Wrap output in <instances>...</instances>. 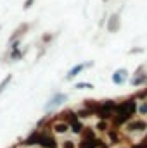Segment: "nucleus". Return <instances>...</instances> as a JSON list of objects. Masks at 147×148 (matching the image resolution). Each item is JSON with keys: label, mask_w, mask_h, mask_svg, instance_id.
Returning a JSON list of instances; mask_svg holds the SVG:
<instances>
[{"label": "nucleus", "mask_w": 147, "mask_h": 148, "mask_svg": "<svg viewBox=\"0 0 147 148\" xmlns=\"http://www.w3.org/2000/svg\"><path fill=\"white\" fill-rule=\"evenodd\" d=\"M38 147L40 148H57L59 143L55 140V134L45 127V129H40V138H38Z\"/></svg>", "instance_id": "obj_1"}, {"label": "nucleus", "mask_w": 147, "mask_h": 148, "mask_svg": "<svg viewBox=\"0 0 147 148\" xmlns=\"http://www.w3.org/2000/svg\"><path fill=\"white\" fill-rule=\"evenodd\" d=\"M137 98L135 97H130V98H126V100H123V102H119L118 105H116V110L114 112H121V114H128V115H135L137 114Z\"/></svg>", "instance_id": "obj_2"}, {"label": "nucleus", "mask_w": 147, "mask_h": 148, "mask_svg": "<svg viewBox=\"0 0 147 148\" xmlns=\"http://www.w3.org/2000/svg\"><path fill=\"white\" fill-rule=\"evenodd\" d=\"M64 102H68V95H66V93L57 91V93H54V95L49 98V102L43 105V110L50 112V110H54V109H57V107H61Z\"/></svg>", "instance_id": "obj_3"}, {"label": "nucleus", "mask_w": 147, "mask_h": 148, "mask_svg": "<svg viewBox=\"0 0 147 148\" xmlns=\"http://www.w3.org/2000/svg\"><path fill=\"white\" fill-rule=\"evenodd\" d=\"M123 127H125L126 133H146L147 131V122L144 119H132V121H128Z\"/></svg>", "instance_id": "obj_4"}, {"label": "nucleus", "mask_w": 147, "mask_h": 148, "mask_svg": "<svg viewBox=\"0 0 147 148\" xmlns=\"http://www.w3.org/2000/svg\"><path fill=\"white\" fill-rule=\"evenodd\" d=\"M128 69L126 67H119V69H116L114 73L111 74V81L114 83V84H118V86H121V84H125L126 81H128Z\"/></svg>", "instance_id": "obj_5"}, {"label": "nucleus", "mask_w": 147, "mask_h": 148, "mask_svg": "<svg viewBox=\"0 0 147 148\" xmlns=\"http://www.w3.org/2000/svg\"><path fill=\"white\" fill-rule=\"evenodd\" d=\"M94 66V62L92 60H88V62H81V64H76V66H73L69 71H68V74H66V81H71V79H74L78 74L81 73V71H85L87 67H92Z\"/></svg>", "instance_id": "obj_6"}, {"label": "nucleus", "mask_w": 147, "mask_h": 148, "mask_svg": "<svg viewBox=\"0 0 147 148\" xmlns=\"http://www.w3.org/2000/svg\"><path fill=\"white\" fill-rule=\"evenodd\" d=\"M50 131L54 133V134H66L68 131H69V124H66L64 121H57V117L55 119H52V122H50Z\"/></svg>", "instance_id": "obj_7"}, {"label": "nucleus", "mask_w": 147, "mask_h": 148, "mask_svg": "<svg viewBox=\"0 0 147 148\" xmlns=\"http://www.w3.org/2000/svg\"><path fill=\"white\" fill-rule=\"evenodd\" d=\"M119 28H121L119 14H111L109 19H107V31H109V33H118Z\"/></svg>", "instance_id": "obj_8"}, {"label": "nucleus", "mask_w": 147, "mask_h": 148, "mask_svg": "<svg viewBox=\"0 0 147 148\" xmlns=\"http://www.w3.org/2000/svg\"><path fill=\"white\" fill-rule=\"evenodd\" d=\"M38 138H40V129H33L23 141H21V145L23 147H37L38 145Z\"/></svg>", "instance_id": "obj_9"}, {"label": "nucleus", "mask_w": 147, "mask_h": 148, "mask_svg": "<svg viewBox=\"0 0 147 148\" xmlns=\"http://www.w3.org/2000/svg\"><path fill=\"white\" fill-rule=\"evenodd\" d=\"M23 55H24V52H21V48H19V40H16V43H10L9 59H10V60H14V62H17V60H21V59H23Z\"/></svg>", "instance_id": "obj_10"}, {"label": "nucleus", "mask_w": 147, "mask_h": 148, "mask_svg": "<svg viewBox=\"0 0 147 148\" xmlns=\"http://www.w3.org/2000/svg\"><path fill=\"white\" fill-rule=\"evenodd\" d=\"M107 138H109V145H118L121 143V133H119V127H109L107 131Z\"/></svg>", "instance_id": "obj_11"}, {"label": "nucleus", "mask_w": 147, "mask_h": 148, "mask_svg": "<svg viewBox=\"0 0 147 148\" xmlns=\"http://www.w3.org/2000/svg\"><path fill=\"white\" fill-rule=\"evenodd\" d=\"M59 115H61V121H64L66 124H71V122H74V121H78L76 110H71V109H68V110L61 112Z\"/></svg>", "instance_id": "obj_12"}, {"label": "nucleus", "mask_w": 147, "mask_h": 148, "mask_svg": "<svg viewBox=\"0 0 147 148\" xmlns=\"http://www.w3.org/2000/svg\"><path fill=\"white\" fill-rule=\"evenodd\" d=\"M116 100H102V102H99V107L101 109H104V110L107 112H112L114 114V110H116Z\"/></svg>", "instance_id": "obj_13"}, {"label": "nucleus", "mask_w": 147, "mask_h": 148, "mask_svg": "<svg viewBox=\"0 0 147 148\" xmlns=\"http://www.w3.org/2000/svg\"><path fill=\"white\" fill-rule=\"evenodd\" d=\"M83 109H87V110H90L94 114V112L99 109V100H92V98L83 100Z\"/></svg>", "instance_id": "obj_14"}, {"label": "nucleus", "mask_w": 147, "mask_h": 148, "mask_svg": "<svg viewBox=\"0 0 147 148\" xmlns=\"http://www.w3.org/2000/svg\"><path fill=\"white\" fill-rule=\"evenodd\" d=\"M147 83V74H137V76H133L132 77V84L135 86V88H139V86H142V84H146Z\"/></svg>", "instance_id": "obj_15"}, {"label": "nucleus", "mask_w": 147, "mask_h": 148, "mask_svg": "<svg viewBox=\"0 0 147 148\" xmlns=\"http://www.w3.org/2000/svg\"><path fill=\"white\" fill-rule=\"evenodd\" d=\"M95 133H97V131H95L94 127H83V131H81V138H83V140H95V138H97Z\"/></svg>", "instance_id": "obj_16"}, {"label": "nucleus", "mask_w": 147, "mask_h": 148, "mask_svg": "<svg viewBox=\"0 0 147 148\" xmlns=\"http://www.w3.org/2000/svg\"><path fill=\"white\" fill-rule=\"evenodd\" d=\"M26 29H28V24H21V26H19V28L14 31V35L10 36V43H14L16 40H19V38L24 35V31H26Z\"/></svg>", "instance_id": "obj_17"}, {"label": "nucleus", "mask_w": 147, "mask_h": 148, "mask_svg": "<svg viewBox=\"0 0 147 148\" xmlns=\"http://www.w3.org/2000/svg\"><path fill=\"white\" fill-rule=\"evenodd\" d=\"M83 127H85V126H83V122H81L80 119H78V121H74V122H71V124H69V129H71V133H73V134H81V131H83Z\"/></svg>", "instance_id": "obj_18"}, {"label": "nucleus", "mask_w": 147, "mask_h": 148, "mask_svg": "<svg viewBox=\"0 0 147 148\" xmlns=\"http://www.w3.org/2000/svg\"><path fill=\"white\" fill-rule=\"evenodd\" d=\"M109 121H97V126L94 127L95 131H99V133H106L107 129H109Z\"/></svg>", "instance_id": "obj_19"}, {"label": "nucleus", "mask_w": 147, "mask_h": 148, "mask_svg": "<svg viewBox=\"0 0 147 148\" xmlns=\"http://www.w3.org/2000/svg\"><path fill=\"white\" fill-rule=\"evenodd\" d=\"M74 90H94V84L87 81H78L74 83Z\"/></svg>", "instance_id": "obj_20"}, {"label": "nucleus", "mask_w": 147, "mask_h": 148, "mask_svg": "<svg viewBox=\"0 0 147 148\" xmlns=\"http://www.w3.org/2000/svg\"><path fill=\"white\" fill-rule=\"evenodd\" d=\"M10 81H12V74H7V76L0 81V93H3V91L7 90V86L10 84Z\"/></svg>", "instance_id": "obj_21"}, {"label": "nucleus", "mask_w": 147, "mask_h": 148, "mask_svg": "<svg viewBox=\"0 0 147 148\" xmlns=\"http://www.w3.org/2000/svg\"><path fill=\"white\" fill-rule=\"evenodd\" d=\"M76 115H78V119H80V121H83V119H88V117H92L94 114H92L90 110H87V109H83V107H81L80 110H76Z\"/></svg>", "instance_id": "obj_22"}, {"label": "nucleus", "mask_w": 147, "mask_h": 148, "mask_svg": "<svg viewBox=\"0 0 147 148\" xmlns=\"http://www.w3.org/2000/svg\"><path fill=\"white\" fill-rule=\"evenodd\" d=\"M78 148H95V143H94V140H83L81 138V141L78 143Z\"/></svg>", "instance_id": "obj_23"}, {"label": "nucleus", "mask_w": 147, "mask_h": 148, "mask_svg": "<svg viewBox=\"0 0 147 148\" xmlns=\"http://www.w3.org/2000/svg\"><path fill=\"white\" fill-rule=\"evenodd\" d=\"M94 143H95V148H111L109 143H106L104 140H101V138H95L94 140Z\"/></svg>", "instance_id": "obj_24"}, {"label": "nucleus", "mask_w": 147, "mask_h": 148, "mask_svg": "<svg viewBox=\"0 0 147 148\" xmlns=\"http://www.w3.org/2000/svg\"><path fill=\"white\" fill-rule=\"evenodd\" d=\"M137 114H140V115H147V102H142L140 105H137Z\"/></svg>", "instance_id": "obj_25"}, {"label": "nucleus", "mask_w": 147, "mask_h": 148, "mask_svg": "<svg viewBox=\"0 0 147 148\" xmlns=\"http://www.w3.org/2000/svg\"><path fill=\"white\" fill-rule=\"evenodd\" d=\"M61 148H76V145H74V141H71V140H66V141L61 143Z\"/></svg>", "instance_id": "obj_26"}, {"label": "nucleus", "mask_w": 147, "mask_h": 148, "mask_svg": "<svg viewBox=\"0 0 147 148\" xmlns=\"http://www.w3.org/2000/svg\"><path fill=\"white\" fill-rule=\"evenodd\" d=\"M132 148H147V141H146V140H140L139 143H133Z\"/></svg>", "instance_id": "obj_27"}, {"label": "nucleus", "mask_w": 147, "mask_h": 148, "mask_svg": "<svg viewBox=\"0 0 147 148\" xmlns=\"http://www.w3.org/2000/svg\"><path fill=\"white\" fill-rule=\"evenodd\" d=\"M33 2H35V0H24V3H23V9H24V10H28V9L33 5Z\"/></svg>", "instance_id": "obj_28"}, {"label": "nucleus", "mask_w": 147, "mask_h": 148, "mask_svg": "<svg viewBox=\"0 0 147 148\" xmlns=\"http://www.w3.org/2000/svg\"><path fill=\"white\" fill-rule=\"evenodd\" d=\"M50 40H52V35H50V33H47V35L42 36V41H43V43H49Z\"/></svg>", "instance_id": "obj_29"}, {"label": "nucleus", "mask_w": 147, "mask_h": 148, "mask_svg": "<svg viewBox=\"0 0 147 148\" xmlns=\"http://www.w3.org/2000/svg\"><path fill=\"white\" fill-rule=\"evenodd\" d=\"M144 52V48H132L130 50V53H142Z\"/></svg>", "instance_id": "obj_30"}, {"label": "nucleus", "mask_w": 147, "mask_h": 148, "mask_svg": "<svg viewBox=\"0 0 147 148\" xmlns=\"http://www.w3.org/2000/svg\"><path fill=\"white\" fill-rule=\"evenodd\" d=\"M104 2H107V0H104Z\"/></svg>", "instance_id": "obj_31"}, {"label": "nucleus", "mask_w": 147, "mask_h": 148, "mask_svg": "<svg viewBox=\"0 0 147 148\" xmlns=\"http://www.w3.org/2000/svg\"><path fill=\"white\" fill-rule=\"evenodd\" d=\"M121 148H125V147H121Z\"/></svg>", "instance_id": "obj_32"}]
</instances>
